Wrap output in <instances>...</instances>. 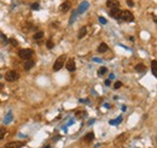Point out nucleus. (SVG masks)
<instances>
[{
    "label": "nucleus",
    "mask_w": 157,
    "mask_h": 148,
    "mask_svg": "<svg viewBox=\"0 0 157 148\" xmlns=\"http://www.w3.org/2000/svg\"><path fill=\"white\" fill-rule=\"evenodd\" d=\"M134 17H133L132 12L128 11V10H125V11H121L119 16V21H122V22H132Z\"/></svg>",
    "instance_id": "1"
},
{
    "label": "nucleus",
    "mask_w": 157,
    "mask_h": 148,
    "mask_svg": "<svg viewBox=\"0 0 157 148\" xmlns=\"http://www.w3.org/2000/svg\"><path fill=\"white\" fill-rule=\"evenodd\" d=\"M18 78H19V75L18 72H16L15 70H10L5 75V79H6L7 82H16Z\"/></svg>",
    "instance_id": "2"
},
{
    "label": "nucleus",
    "mask_w": 157,
    "mask_h": 148,
    "mask_svg": "<svg viewBox=\"0 0 157 148\" xmlns=\"http://www.w3.org/2000/svg\"><path fill=\"white\" fill-rule=\"evenodd\" d=\"M65 60H66L65 56H60V57L57 58V60L53 64V71H59L63 67V65H64V61H65Z\"/></svg>",
    "instance_id": "3"
},
{
    "label": "nucleus",
    "mask_w": 157,
    "mask_h": 148,
    "mask_svg": "<svg viewBox=\"0 0 157 148\" xmlns=\"http://www.w3.org/2000/svg\"><path fill=\"white\" fill-rule=\"evenodd\" d=\"M33 54H34V52L31 50H29V48H27V50H21L18 52L19 58H21V59H24V60H29L33 57Z\"/></svg>",
    "instance_id": "4"
},
{
    "label": "nucleus",
    "mask_w": 157,
    "mask_h": 148,
    "mask_svg": "<svg viewBox=\"0 0 157 148\" xmlns=\"http://www.w3.org/2000/svg\"><path fill=\"white\" fill-rule=\"evenodd\" d=\"M65 67H66V70L68 71H70V72H74L75 71V69H76V65H75V60L72 59H69L68 61H66V64H65Z\"/></svg>",
    "instance_id": "5"
},
{
    "label": "nucleus",
    "mask_w": 157,
    "mask_h": 148,
    "mask_svg": "<svg viewBox=\"0 0 157 148\" xmlns=\"http://www.w3.org/2000/svg\"><path fill=\"white\" fill-rule=\"evenodd\" d=\"M23 143L22 142H9L5 145L4 148H22Z\"/></svg>",
    "instance_id": "6"
},
{
    "label": "nucleus",
    "mask_w": 157,
    "mask_h": 148,
    "mask_svg": "<svg viewBox=\"0 0 157 148\" xmlns=\"http://www.w3.org/2000/svg\"><path fill=\"white\" fill-rule=\"evenodd\" d=\"M120 9L119 7H115V9H111L110 10V17H113V18H115V19H119V16H120Z\"/></svg>",
    "instance_id": "7"
},
{
    "label": "nucleus",
    "mask_w": 157,
    "mask_h": 148,
    "mask_svg": "<svg viewBox=\"0 0 157 148\" xmlns=\"http://www.w3.org/2000/svg\"><path fill=\"white\" fill-rule=\"evenodd\" d=\"M120 4L117 3L116 0H108L106 1V6L110 7V9H115V7H119Z\"/></svg>",
    "instance_id": "8"
},
{
    "label": "nucleus",
    "mask_w": 157,
    "mask_h": 148,
    "mask_svg": "<svg viewBox=\"0 0 157 148\" xmlns=\"http://www.w3.org/2000/svg\"><path fill=\"white\" fill-rule=\"evenodd\" d=\"M60 11L62 12H66V11H69V9H70V3L69 1H65V3H63L62 5H60Z\"/></svg>",
    "instance_id": "9"
},
{
    "label": "nucleus",
    "mask_w": 157,
    "mask_h": 148,
    "mask_svg": "<svg viewBox=\"0 0 157 148\" xmlns=\"http://www.w3.org/2000/svg\"><path fill=\"white\" fill-rule=\"evenodd\" d=\"M34 65H35V61H34V60H33V59H29V60H27V61H25L24 69H25V70H30Z\"/></svg>",
    "instance_id": "10"
},
{
    "label": "nucleus",
    "mask_w": 157,
    "mask_h": 148,
    "mask_svg": "<svg viewBox=\"0 0 157 148\" xmlns=\"http://www.w3.org/2000/svg\"><path fill=\"white\" fill-rule=\"evenodd\" d=\"M108 50H109V47H108V45L104 44V42L98 46V52H99V53H104V52H106Z\"/></svg>",
    "instance_id": "11"
},
{
    "label": "nucleus",
    "mask_w": 157,
    "mask_h": 148,
    "mask_svg": "<svg viewBox=\"0 0 157 148\" xmlns=\"http://www.w3.org/2000/svg\"><path fill=\"white\" fill-rule=\"evenodd\" d=\"M86 34H87V28H86V27H82V28L80 29V30H78V35H77V38H78V39H82Z\"/></svg>",
    "instance_id": "12"
},
{
    "label": "nucleus",
    "mask_w": 157,
    "mask_h": 148,
    "mask_svg": "<svg viewBox=\"0 0 157 148\" xmlns=\"http://www.w3.org/2000/svg\"><path fill=\"white\" fill-rule=\"evenodd\" d=\"M146 67H145L144 64H138V65H135V71H138V72H144Z\"/></svg>",
    "instance_id": "13"
},
{
    "label": "nucleus",
    "mask_w": 157,
    "mask_h": 148,
    "mask_svg": "<svg viewBox=\"0 0 157 148\" xmlns=\"http://www.w3.org/2000/svg\"><path fill=\"white\" fill-rule=\"evenodd\" d=\"M93 139H94V134H93V132H88L87 135L85 136V141H86V142L93 141Z\"/></svg>",
    "instance_id": "14"
},
{
    "label": "nucleus",
    "mask_w": 157,
    "mask_h": 148,
    "mask_svg": "<svg viewBox=\"0 0 157 148\" xmlns=\"http://www.w3.org/2000/svg\"><path fill=\"white\" fill-rule=\"evenodd\" d=\"M121 122H122V116L117 117V118H116V119H115V120H110L109 123L111 124V125H117V124H119V123H121Z\"/></svg>",
    "instance_id": "15"
},
{
    "label": "nucleus",
    "mask_w": 157,
    "mask_h": 148,
    "mask_svg": "<svg viewBox=\"0 0 157 148\" xmlns=\"http://www.w3.org/2000/svg\"><path fill=\"white\" fill-rule=\"evenodd\" d=\"M87 7H88V3L87 1H85V3H82V5L80 7H78V12L81 13L82 11H86L87 10Z\"/></svg>",
    "instance_id": "16"
},
{
    "label": "nucleus",
    "mask_w": 157,
    "mask_h": 148,
    "mask_svg": "<svg viewBox=\"0 0 157 148\" xmlns=\"http://www.w3.org/2000/svg\"><path fill=\"white\" fill-rule=\"evenodd\" d=\"M156 64H157L156 60H152V61H151V67H152V75H154V76H157V73H156Z\"/></svg>",
    "instance_id": "17"
},
{
    "label": "nucleus",
    "mask_w": 157,
    "mask_h": 148,
    "mask_svg": "<svg viewBox=\"0 0 157 148\" xmlns=\"http://www.w3.org/2000/svg\"><path fill=\"white\" fill-rule=\"evenodd\" d=\"M11 120H12V114H11V112H9V113H7V116L5 117V120H4V123H5V124H9Z\"/></svg>",
    "instance_id": "18"
},
{
    "label": "nucleus",
    "mask_w": 157,
    "mask_h": 148,
    "mask_svg": "<svg viewBox=\"0 0 157 148\" xmlns=\"http://www.w3.org/2000/svg\"><path fill=\"white\" fill-rule=\"evenodd\" d=\"M108 72V69L105 67V66H103V67H100V69L98 70V75L99 76H103V75H105V73Z\"/></svg>",
    "instance_id": "19"
},
{
    "label": "nucleus",
    "mask_w": 157,
    "mask_h": 148,
    "mask_svg": "<svg viewBox=\"0 0 157 148\" xmlns=\"http://www.w3.org/2000/svg\"><path fill=\"white\" fill-rule=\"evenodd\" d=\"M75 116H76V118H81V117L86 116V112H85V111H83V110H82V111H76Z\"/></svg>",
    "instance_id": "20"
},
{
    "label": "nucleus",
    "mask_w": 157,
    "mask_h": 148,
    "mask_svg": "<svg viewBox=\"0 0 157 148\" xmlns=\"http://www.w3.org/2000/svg\"><path fill=\"white\" fill-rule=\"evenodd\" d=\"M46 47L48 48V50H52V48L54 47V44H53V41H52V40H48V41L46 42Z\"/></svg>",
    "instance_id": "21"
},
{
    "label": "nucleus",
    "mask_w": 157,
    "mask_h": 148,
    "mask_svg": "<svg viewBox=\"0 0 157 148\" xmlns=\"http://www.w3.org/2000/svg\"><path fill=\"white\" fill-rule=\"evenodd\" d=\"M42 36H44V33H42V32H39V33H36V34L34 35V39H35V40H40Z\"/></svg>",
    "instance_id": "22"
},
{
    "label": "nucleus",
    "mask_w": 157,
    "mask_h": 148,
    "mask_svg": "<svg viewBox=\"0 0 157 148\" xmlns=\"http://www.w3.org/2000/svg\"><path fill=\"white\" fill-rule=\"evenodd\" d=\"M4 136H5V129H1V128H0V141L4 139Z\"/></svg>",
    "instance_id": "23"
},
{
    "label": "nucleus",
    "mask_w": 157,
    "mask_h": 148,
    "mask_svg": "<svg viewBox=\"0 0 157 148\" xmlns=\"http://www.w3.org/2000/svg\"><path fill=\"white\" fill-rule=\"evenodd\" d=\"M121 85H122V83L120 82V81H117V82L114 84V88H115V89H119V88H121Z\"/></svg>",
    "instance_id": "24"
},
{
    "label": "nucleus",
    "mask_w": 157,
    "mask_h": 148,
    "mask_svg": "<svg viewBox=\"0 0 157 148\" xmlns=\"http://www.w3.org/2000/svg\"><path fill=\"white\" fill-rule=\"evenodd\" d=\"M10 42L12 44V46H17V45H18V42H17L16 39H10Z\"/></svg>",
    "instance_id": "25"
},
{
    "label": "nucleus",
    "mask_w": 157,
    "mask_h": 148,
    "mask_svg": "<svg viewBox=\"0 0 157 148\" xmlns=\"http://www.w3.org/2000/svg\"><path fill=\"white\" fill-rule=\"evenodd\" d=\"M31 9H33V10H38L39 9V4L38 3H34L33 5H31Z\"/></svg>",
    "instance_id": "26"
},
{
    "label": "nucleus",
    "mask_w": 157,
    "mask_h": 148,
    "mask_svg": "<svg viewBox=\"0 0 157 148\" xmlns=\"http://www.w3.org/2000/svg\"><path fill=\"white\" fill-rule=\"evenodd\" d=\"M99 22H100L102 24H106V19L103 18V17H99Z\"/></svg>",
    "instance_id": "27"
},
{
    "label": "nucleus",
    "mask_w": 157,
    "mask_h": 148,
    "mask_svg": "<svg viewBox=\"0 0 157 148\" xmlns=\"http://www.w3.org/2000/svg\"><path fill=\"white\" fill-rule=\"evenodd\" d=\"M127 4H128V6H131V7L134 6V3H133L132 0H127Z\"/></svg>",
    "instance_id": "28"
},
{
    "label": "nucleus",
    "mask_w": 157,
    "mask_h": 148,
    "mask_svg": "<svg viewBox=\"0 0 157 148\" xmlns=\"http://www.w3.org/2000/svg\"><path fill=\"white\" fill-rule=\"evenodd\" d=\"M0 38L3 39V40H5V42H6V36H5L4 34H0Z\"/></svg>",
    "instance_id": "29"
},
{
    "label": "nucleus",
    "mask_w": 157,
    "mask_h": 148,
    "mask_svg": "<svg viewBox=\"0 0 157 148\" xmlns=\"http://www.w3.org/2000/svg\"><path fill=\"white\" fill-rule=\"evenodd\" d=\"M110 84H111L110 79H106V81H105V85H110Z\"/></svg>",
    "instance_id": "30"
},
{
    "label": "nucleus",
    "mask_w": 157,
    "mask_h": 148,
    "mask_svg": "<svg viewBox=\"0 0 157 148\" xmlns=\"http://www.w3.org/2000/svg\"><path fill=\"white\" fill-rule=\"evenodd\" d=\"M94 61H97V63H100V59H98V58H93Z\"/></svg>",
    "instance_id": "31"
},
{
    "label": "nucleus",
    "mask_w": 157,
    "mask_h": 148,
    "mask_svg": "<svg viewBox=\"0 0 157 148\" xmlns=\"http://www.w3.org/2000/svg\"><path fill=\"white\" fill-rule=\"evenodd\" d=\"M115 78V75H114V73H111V75H110V79H114Z\"/></svg>",
    "instance_id": "32"
},
{
    "label": "nucleus",
    "mask_w": 157,
    "mask_h": 148,
    "mask_svg": "<svg viewBox=\"0 0 157 148\" xmlns=\"http://www.w3.org/2000/svg\"><path fill=\"white\" fill-rule=\"evenodd\" d=\"M44 148H51V146H46V147H44Z\"/></svg>",
    "instance_id": "33"
}]
</instances>
